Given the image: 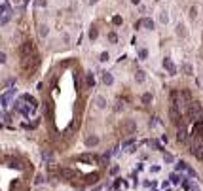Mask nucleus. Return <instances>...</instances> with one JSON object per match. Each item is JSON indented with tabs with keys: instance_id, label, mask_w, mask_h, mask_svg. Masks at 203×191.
I'll list each match as a JSON object with an SVG mask.
<instances>
[{
	"instance_id": "nucleus-15",
	"label": "nucleus",
	"mask_w": 203,
	"mask_h": 191,
	"mask_svg": "<svg viewBox=\"0 0 203 191\" xmlns=\"http://www.w3.org/2000/svg\"><path fill=\"white\" fill-rule=\"evenodd\" d=\"M86 83H87V87H93V85H95V80H93V74H87V76H86Z\"/></svg>"
},
{
	"instance_id": "nucleus-6",
	"label": "nucleus",
	"mask_w": 203,
	"mask_h": 191,
	"mask_svg": "<svg viewBox=\"0 0 203 191\" xmlns=\"http://www.w3.org/2000/svg\"><path fill=\"white\" fill-rule=\"evenodd\" d=\"M97 144H99V136H95V134H93V136H87V138H86V146H87V148H93V146H97Z\"/></svg>"
},
{
	"instance_id": "nucleus-34",
	"label": "nucleus",
	"mask_w": 203,
	"mask_h": 191,
	"mask_svg": "<svg viewBox=\"0 0 203 191\" xmlns=\"http://www.w3.org/2000/svg\"><path fill=\"white\" fill-rule=\"evenodd\" d=\"M162 23H167V15H165V11L162 13Z\"/></svg>"
},
{
	"instance_id": "nucleus-1",
	"label": "nucleus",
	"mask_w": 203,
	"mask_h": 191,
	"mask_svg": "<svg viewBox=\"0 0 203 191\" xmlns=\"http://www.w3.org/2000/svg\"><path fill=\"white\" fill-rule=\"evenodd\" d=\"M40 66V57H38V53L34 51L32 55H29V57H25L23 61H21V68H23V72L25 76H31L34 70H36Z\"/></svg>"
},
{
	"instance_id": "nucleus-32",
	"label": "nucleus",
	"mask_w": 203,
	"mask_h": 191,
	"mask_svg": "<svg viewBox=\"0 0 203 191\" xmlns=\"http://www.w3.org/2000/svg\"><path fill=\"white\" fill-rule=\"evenodd\" d=\"M165 161H167V163H171V161H173V155H169V153H165Z\"/></svg>"
},
{
	"instance_id": "nucleus-11",
	"label": "nucleus",
	"mask_w": 203,
	"mask_h": 191,
	"mask_svg": "<svg viewBox=\"0 0 203 191\" xmlns=\"http://www.w3.org/2000/svg\"><path fill=\"white\" fill-rule=\"evenodd\" d=\"M21 100H27V102H31V106H32V108H36V106H38V102L34 100V98H32L31 95H23V98H21Z\"/></svg>"
},
{
	"instance_id": "nucleus-3",
	"label": "nucleus",
	"mask_w": 203,
	"mask_h": 191,
	"mask_svg": "<svg viewBox=\"0 0 203 191\" xmlns=\"http://www.w3.org/2000/svg\"><path fill=\"white\" fill-rule=\"evenodd\" d=\"M15 110L19 112V114H23V116H31L34 108H32V106H27L25 100H17L15 102Z\"/></svg>"
},
{
	"instance_id": "nucleus-23",
	"label": "nucleus",
	"mask_w": 203,
	"mask_h": 191,
	"mask_svg": "<svg viewBox=\"0 0 203 191\" xmlns=\"http://www.w3.org/2000/svg\"><path fill=\"white\" fill-rule=\"evenodd\" d=\"M99 61H101V62H106V61H108V53H106V51H103V53H101V59H99Z\"/></svg>"
},
{
	"instance_id": "nucleus-24",
	"label": "nucleus",
	"mask_w": 203,
	"mask_h": 191,
	"mask_svg": "<svg viewBox=\"0 0 203 191\" xmlns=\"http://www.w3.org/2000/svg\"><path fill=\"white\" fill-rule=\"evenodd\" d=\"M8 21H10V13H8V15H4L2 19H0V25H6Z\"/></svg>"
},
{
	"instance_id": "nucleus-21",
	"label": "nucleus",
	"mask_w": 203,
	"mask_h": 191,
	"mask_svg": "<svg viewBox=\"0 0 203 191\" xmlns=\"http://www.w3.org/2000/svg\"><path fill=\"white\" fill-rule=\"evenodd\" d=\"M123 108H125V106H123V100H118V102H116V106H114V110H116V112H122Z\"/></svg>"
},
{
	"instance_id": "nucleus-33",
	"label": "nucleus",
	"mask_w": 203,
	"mask_h": 191,
	"mask_svg": "<svg viewBox=\"0 0 203 191\" xmlns=\"http://www.w3.org/2000/svg\"><path fill=\"white\" fill-rule=\"evenodd\" d=\"M150 170H152V172H154V174H156V172H159V167H156V165H154V167H152V168H150Z\"/></svg>"
},
{
	"instance_id": "nucleus-13",
	"label": "nucleus",
	"mask_w": 203,
	"mask_h": 191,
	"mask_svg": "<svg viewBox=\"0 0 203 191\" xmlns=\"http://www.w3.org/2000/svg\"><path fill=\"white\" fill-rule=\"evenodd\" d=\"M180 142H184L186 140V131H184V127H178V136H177Z\"/></svg>"
},
{
	"instance_id": "nucleus-19",
	"label": "nucleus",
	"mask_w": 203,
	"mask_h": 191,
	"mask_svg": "<svg viewBox=\"0 0 203 191\" xmlns=\"http://www.w3.org/2000/svg\"><path fill=\"white\" fill-rule=\"evenodd\" d=\"M177 34H178V36H184V34H186L184 25H177Z\"/></svg>"
},
{
	"instance_id": "nucleus-30",
	"label": "nucleus",
	"mask_w": 203,
	"mask_h": 191,
	"mask_svg": "<svg viewBox=\"0 0 203 191\" xmlns=\"http://www.w3.org/2000/svg\"><path fill=\"white\" fill-rule=\"evenodd\" d=\"M114 23H116V25H122V17L116 15V17H114Z\"/></svg>"
},
{
	"instance_id": "nucleus-5",
	"label": "nucleus",
	"mask_w": 203,
	"mask_h": 191,
	"mask_svg": "<svg viewBox=\"0 0 203 191\" xmlns=\"http://www.w3.org/2000/svg\"><path fill=\"white\" fill-rule=\"evenodd\" d=\"M192 153H194L198 159H203V142L195 140V142L192 144Z\"/></svg>"
},
{
	"instance_id": "nucleus-14",
	"label": "nucleus",
	"mask_w": 203,
	"mask_h": 191,
	"mask_svg": "<svg viewBox=\"0 0 203 191\" xmlns=\"http://www.w3.org/2000/svg\"><path fill=\"white\" fill-rule=\"evenodd\" d=\"M135 80H137V83H142V81H144V72H142V70H137Z\"/></svg>"
},
{
	"instance_id": "nucleus-27",
	"label": "nucleus",
	"mask_w": 203,
	"mask_h": 191,
	"mask_svg": "<svg viewBox=\"0 0 203 191\" xmlns=\"http://www.w3.org/2000/svg\"><path fill=\"white\" fill-rule=\"evenodd\" d=\"M6 61H8V57H6V53H2V51H0V62H6Z\"/></svg>"
},
{
	"instance_id": "nucleus-31",
	"label": "nucleus",
	"mask_w": 203,
	"mask_h": 191,
	"mask_svg": "<svg viewBox=\"0 0 203 191\" xmlns=\"http://www.w3.org/2000/svg\"><path fill=\"white\" fill-rule=\"evenodd\" d=\"M184 72H188V74H192V66H190V65H184Z\"/></svg>"
},
{
	"instance_id": "nucleus-4",
	"label": "nucleus",
	"mask_w": 203,
	"mask_h": 191,
	"mask_svg": "<svg viewBox=\"0 0 203 191\" xmlns=\"http://www.w3.org/2000/svg\"><path fill=\"white\" fill-rule=\"evenodd\" d=\"M34 53V44L32 42H25L23 46H21V57H29V55H32Z\"/></svg>"
},
{
	"instance_id": "nucleus-10",
	"label": "nucleus",
	"mask_w": 203,
	"mask_h": 191,
	"mask_svg": "<svg viewBox=\"0 0 203 191\" xmlns=\"http://www.w3.org/2000/svg\"><path fill=\"white\" fill-rule=\"evenodd\" d=\"M95 104H97V108H106V100H104V97H97L95 98Z\"/></svg>"
},
{
	"instance_id": "nucleus-35",
	"label": "nucleus",
	"mask_w": 203,
	"mask_h": 191,
	"mask_svg": "<svg viewBox=\"0 0 203 191\" xmlns=\"http://www.w3.org/2000/svg\"><path fill=\"white\" fill-rule=\"evenodd\" d=\"M131 2H133V4H141V0H131Z\"/></svg>"
},
{
	"instance_id": "nucleus-28",
	"label": "nucleus",
	"mask_w": 203,
	"mask_h": 191,
	"mask_svg": "<svg viewBox=\"0 0 203 191\" xmlns=\"http://www.w3.org/2000/svg\"><path fill=\"white\" fill-rule=\"evenodd\" d=\"M171 182L177 183V182H178V174H171Z\"/></svg>"
},
{
	"instance_id": "nucleus-29",
	"label": "nucleus",
	"mask_w": 203,
	"mask_h": 191,
	"mask_svg": "<svg viewBox=\"0 0 203 191\" xmlns=\"http://www.w3.org/2000/svg\"><path fill=\"white\" fill-rule=\"evenodd\" d=\"M34 182H36V183H44V176H40V174H38V176H36V180H34Z\"/></svg>"
},
{
	"instance_id": "nucleus-20",
	"label": "nucleus",
	"mask_w": 203,
	"mask_h": 191,
	"mask_svg": "<svg viewBox=\"0 0 203 191\" xmlns=\"http://www.w3.org/2000/svg\"><path fill=\"white\" fill-rule=\"evenodd\" d=\"M97 36H99L97 29H91V30H89V40H97Z\"/></svg>"
},
{
	"instance_id": "nucleus-17",
	"label": "nucleus",
	"mask_w": 203,
	"mask_h": 191,
	"mask_svg": "<svg viewBox=\"0 0 203 191\" xmlns=\"http://www.w3.org/2000/svg\"><path fill=\"white\" fill-rule=\"evenodd\" d=\"M108 42H110V44H116V42H118V34L116 32H108Z\"/></svg>"
},
{
	"instance_id": "nucleus-22",
	"label": "nucleus",
	"mask_w": 203,
	"mask_h": 191,
	"mask_svg": "<svg viewBox=\"0 0 203 191\" xmlns=\"http://www.w3.org/2000/svg\"><path fill=\"white\" fill-rule=\"evenodd\" d=\"M80 161H82V163H91V155H82Z\"/></svg>"
},
{
	"instance_id": "nucleus-16",
	"label": "nucleus",
	"mask_w": 203,
	"mask_h": 191,
	"mask_svg": "<svg viewBox=\"0 0 203 191\" xmlns=\"http://www.w3.org/2000/svg\"><path fill=\"white\" fill-rule=\"evenodd\" d=\"M139 59H148V49H139Z\"/></svg>"
},
{
	"instance_id": "nucleus-12",
	"label": "nucleus",
	"mask_w": 203,
	"mask_h": 191,
	"mask_svg": "<svg viewBox=\"0 0 203 191\" xmlns=\"http://www.w3.org/2000/svg\"><path fill=\"white\" fill-rule=\"evenodd\" d=\"M142 25H144L148 30H152V29H154V21H152L150 17H144V19H142Z\"/></svg>"
},
{
	"instance_id": "nucleus-26",
	"label": "nucleus",
	"mask_w": 203,
	"mask_h": 191,
	"mask_svg": "<svg viewBox=\"0 0 203 191\" xmlns=\"http://www.w3.org/2000/svg\"><path fill=\"white\" fill-rule=\"evenodd\" d=\"M118 170H120V167H116V165H114V167H112V168H110V174H112V176H114V174H118Z\"/></svg>"
},
{
	"instance_id": "nucleus-7",
	"label": "nucleus",
	"mask_w": 203,
	"mask_h": 191,
	"mask_svg": "<svg viewBox=\"0 0 203 191\" xmlns=\"http://www.w3.org/2000/svg\"><path fill=\"white\" fill-rule=\"evenodd\" d=\"M103 83L104 85H112L114 83V78H112L110 72H103Z\"/></svg>"
},
{
	"instance_id": "nucleus-2",
	"label": "nucleus",
	"mask_w": 203,
	"mask_h": 191,
	"mask_svg": "<svg viewBox=\"0 0 203 191\" xmlns=\"http://www.w3.org/2000/svg\"><path fill=\"white\" fill-rule=\"evenodd\" d=\"M188 117L192 119V121H195V119H199L201 114H203V108H201V104L199 102H188Z\"/></svg>"
},
{
	"instance_id": "nucleus-25",
	"label": "nucleus",
	"mask_w": 203,
	"mask_h": 191,
	"mask_svg": "<svg viewBox=\"0 0 203 191\" xmlns=\"http://www.w3.org/2000/svg\"><path fill=\"white\" fill-rule=\"evenodd\" d=\"M195 15H198V10H195V6H192L190 8V17H195Z\"/></svg>"
},
{
	"instance_id": "nucleus-9",
	"label": "nucleus",
	"mask_w": 203,
	"mask_h": 191,
	"mask_svg": "<svg viewBox=\"0 0 203 191\" xmlns=\"http://www.w3.org/2000/svg\"><path fill=\"white\" fill-rule=\"evenodd\" d=\"M163 66H165L167 70H169L171 74H175V72H177V68H175V65L171 62V59H165V61H163Z\"/></svg>"
},
{
	"instance_id": "nucleus-8",
	"label": "nucleus",
	"mask_w": 203,
	"mask_h": 191,
	"mask_svg": "<svg viewBox=\"0 0 203 191\" xmlns=\"http://www.w3.org/2000/svg\"><path fill=\"white\" fill-rule=\"evenodd\" d=\"M38 34H40L42 38H46L47 34H50V27H47V25H40L38 27Z\"/></svg>"
},
{
	"instance_id": "nucleus-18",
	"label": "nucleus",
	"mask_w": 203,
	"mask_h": 191,
	"mask_svg": "<svg viewBox=\"0 0 203 191\" xmlns=\"http://www.w3.org/2000/svg\"><path fill=\"white\" fill-rule=\"evenodd\" d=\"M142 102H144V104H150V102H152V93H144V95H142Z\"/></svg>"
}]
</instances>
